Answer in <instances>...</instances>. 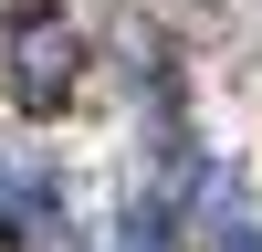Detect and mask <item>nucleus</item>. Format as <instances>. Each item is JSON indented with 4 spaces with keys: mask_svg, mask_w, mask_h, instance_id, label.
I'll return each instance as SVG.
<instances>
[{
    "mask_svg": "<svg viewBox=\"0 0 262 252\" xmlns=\"http://www.w3.org/2000/svg\"><path fill=\"white\" fill-rule=\"evenodd\" d=\"M74 74H84L74 21H63L53 0H11V11H0V84H11L32 116H53V105L74 95Z\"/></svg>",
    "mask_w": 262,
    "mask_h": 252,
    "instance_id": "f257e3e1",
    "label": "nucleus"
},
{
    "mask_svg": "<svg viewBox=\"0 0 262 252\" xmlns=\"http://www.w3.org/2000/svg\"><path fill=\"white\" fill-rule=\"evenodd\" d=\"M63 231V200H53V179H32L21 158H0V242L11 252H42Z\"/></svg>",
    "mask_w": 262,
    "mask_h": 252,
    "instance_id": "f03ea898",
    "label": "nucleus"
},
{
    "mask_svg": "<svg viewBox=\"0 0 262 252\" xmlns=\"http://www.w3.org/2000/svg\"><path fill=\"white\" fill-rule=\"evenodd\" d=\"M210 242H221V252H262V221L242 210V189H231V179H210Z\"/></svg>",
    "mask_w": 262,
    "mask_h": 252,
    "instance_id": "7ed1b4c3",
    "label": "nucleus"
},
{
    "mask_svg": "<svg viewBox=\"0 0 262 252\" xmlns=\"http://www.w3.org/2000/svg\"><path fill=\"white\" fill-rule=\"evenodd\" d=\"M168 242H179V210H168V189L126 200V252H168Z\"/></svg>",
    "mask_w": 262,
    "mask_h": 252,
    "instance_id": "20e7f679",
    "label": "nucleus"
}]
</instances>
